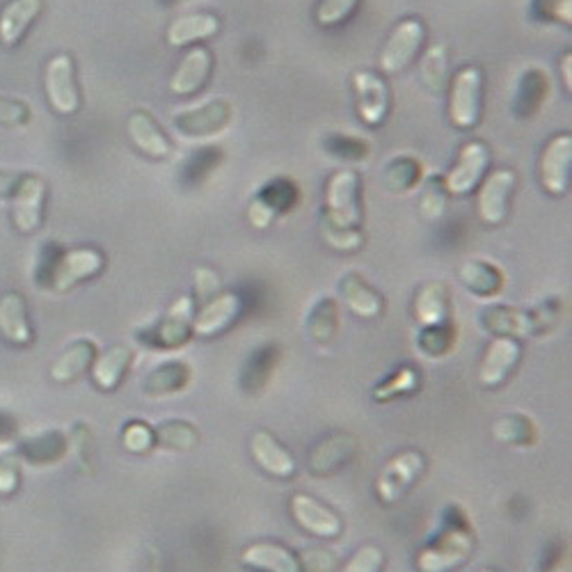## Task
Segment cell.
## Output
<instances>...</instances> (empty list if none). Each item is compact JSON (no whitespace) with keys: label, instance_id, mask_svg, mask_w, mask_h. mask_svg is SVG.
Instances as JSON below:
<instances>
[{"label":"cell","instance_id":"15","mask_svg":"<svg viewBox=\"0 0 572 572\" xmlns=\"http://www.w3.org/2000/svg\"><path fill=\"white\" fill-rule=\"evenodd\" d=\"M214 72V53L206 47H193L183 53L175 74L169 76V92L175 97H190L200 92Z\"/></svg>","mask_w":572,"mask_h":572},{"label":"cell","instance_id":"20","mask_svg":"<svg viewBox=\"0 0 572 572\" xmlns=\"http://www.w3.org/2000/svg\"><path fill=\"white\" fill-rule=\"evenodd\" d=\"M126 134H129L136 150L144 156L161 161L173 154V142L167 140L158 122L147 111H136L129 115V119H126Z\"/></svg>","mask_w":572,"mask_h":572},{"label":"cell","instance_id":"52","mask_svg":"<svg viewBox=\"0 0 572 572\" xmlns=\"http://www.w3.org/2000/svg\"><path fill=\"white\" fill-rule=\"evenodd\" d=\"M561 62H565V67L561 65V69H563V74H565V88H568V90H572V74H570V65H572V55H570V53H565V58H563Z\"/></svg>","mask_w":572,"mask_h":572},{"label":"cell","instance_id":"49","mask_svg":"<svg viewBox=\"0 0 572 572\" xmlns=\"http://www.w3.org/2000/svg\"><path fill=\"white\" fill-rule=\"evenodd\" d=\"M18 488V456L0 458V497H10Z\"/></svg>","mask_w":572,"mask_h":572},{"label":"cell","instance_id":"50","mask_svg":"<svg viewBox=\"0 0 572 572\" xmlns=\"http://www.w3.org/2000/svg\"><path fill=\"white\" fill-rule=\"evenodd\" d=\"M195 289H198V298L202 303L216 298L220 293V278L211 270V268H198L195 270Z\"/></svg>","mask_w":572,"mask_h":572},{"label":"cell","instance_id":"26","mask_svg":"<svg viewBox=\"0 0 572 572\" xmlns=\"http://www.w3.org/2000/svg\"><path fill=\"white\" fill-rule=\"evenodd\" d=\"M97 357V344L92 339H78L65 353H62L55 365L51 367V378L58 385H67L78 380L85 371H88Z\"/></svg>","mask_w":572,"mask_h":572},{"label":"cell","instance_id":"37","mask_svg":"<svg viewBox=\"0 0 572 572\" xmlns=\"http://www.w3.org/2000/svg\"><path fill=\"white\" fill-rule=\"evenodd\" d=\"M493 433L499 442L524 444V442H532L536 437V427H534L532 419H526L522 415H511V417L499 419L495 423Z\"/></svg>","mask_w":572,"mask_h":572},{"label":"cell","instance_id":"6","mask_svg":"<svg viewBox=\"0 0 572 572\" xmlns=\"http://www.w3.org/2000/svg\"><path fill=\"white\" fill-rule=\"evenodd\" d=\"M483 74L479 67H462L449 88V119L462 131H470L481 119Z\"/></svg>","mask_w":572,"mask_h":572},{"label":"cell","instance_id":"25","mask_svg":"<svg viewBox=\"0 0 572 572\" xmlns=\"http://www.w3.org/2000/svg\"><path fill=\"white\" fill-rule=\"evenodd\" d=\"M241 561L247 568L264 572H303V565L293 552L278 543H254L243 549Z\"/></svg>","mask_w":572,"mask_h":572},{"label":"cell","instance_id":"43","mask_svg":"<svg viewBox=\"0 0 572 572\" xmlns=\"http://www.w3.org/2000/svg\"><path fill=\"white\" fill-rule=\"evenodd\" d=\"M321 237L323 241L334 247V250H342V252H353L359 245H363V234H359L357 229H342V227H334L328 220L321 223Z\"/></svg>","mask_w":572,"mask_h":572},{"label":"cell","instance_id":"32","mask_svg":"<svg viewBox=\"0 0 572 572\" xmlns=\"http://www.w3.org/2000/svg\"><path fill=\"white\" fill-rule=\"evenodd\" d=\"M65 449H67L65 435H62L60 431H53V433H45V435H37V437L21 442L18 456L33 460L35 465H49L65 456Z\"/></svg>","mask_w":572,"mask_h":572},{"label":"cell","instance_id":"21","mask_svg":"<svg viewBox=\"0 0 572 572\" xmlns=\"http://www.w3.org/2000/svg\"><path fill=\"white\" fill-rule=\"evenodd\" d=\"M41 10H45L41 0H10L0 12V47H18Z\"/></svg>","mask_w":572,"mask_h":572},{"label":"cell","instance_id":"9","mask_svg":"<svg viewBox=\"0 0 572 572\" xmlns=\"http://www.w3.org/2000/svg\"><path fill=\"white\" fill-rule=\"evenodd\" d=\"M427 470V460L419 452H404L394 456L376 479V493L385 504H394L404 497L419 476Z\"/></svg>","mask_w":572,"mask_h":572},{"label":"cell","instance_id":"2","mask_svg":"<svg viewBox=\"0 0 572 572\" xmlns=\"http://www.w3.org/2000/svg\"><path fill=\"white\" fill-rule=\"evenodd\" d=\"M330 225L342 229H357L363 223V204H359V177L355 169H336L326 188V218Z\"/></svg>","mask_w":572,"mask_h":572},{"label":"cell","instance_id":"14","mask_svg":"<svg viewBox=\"0 0 572 572\" xmlns=\"http://www.w3.org/2000/svg\"><path fill=\"white\" fill-rule=\"evenodd\" d=\"M357 115L367 126H380L390 115V88L383 76L373 72L353 74Z\"/></svg>","mask_w":572,"mask_h":572},{"label":"cell","instance_id":"8","mask_svg":"<svg viewBox=\"0 0 572 572\" xmlns=\"http://www.w3.org/2000/svg\"><path fill=\"white\" fill-rule=\"evenodd\" d=\"M12 200V223L18 234H35L45 223L47 181L37 175H24L14 190Z\"/></svg>","mask_w":572,"mask_h":572},{"label":"cell","instance_id":"3","mask_svg":"<svg viewBox=\"0 0 572 572\" xmlns=\"http://www.w3.org/2000/svg\"><path fill=\"white\" fill-rule=\"evenodd\" d=\"M231 119H234V105L225 97H214L200 105H193V109H186L173 115L175 131L190 140L216 136L227 129Z\"/></svg>","mask_w":572,"mask_h":572},{"label":"cell","instance_id":"27","mask_svg":"<svg viewBox=\"0 0 572 572\" xmlns=\"http://www.w3.org/2000/svg\"><path fill=\"white\" fill-rule=\"evenodd\" d=\"M131 359H134L131 348L122 346V344H115L105 353H101L99 357H94V363H92L94 385L103 392L115 390L122 383L126 371H129Z\"/></svg>","mask_w":572,"mask_h":572},{"label":"cell","instance_id":"7","mask_svg":"<svg viewBox=\"0 0 572 572\" xmlns=\"http://www.w3.org/2000/svg\"><path fill=\"white\" fill-rule=\"evenodd\" d=\"M105 268V257L97 247H74L62 252L51 266L49 287L58 293L72 291L85 280H92Z\"/></svg>","mask_w":572,"mask_h":572},{"label":"cell","instance_id":"53","mask_svg":"<svg viewBox=\"0 0 572 572\" xmlns=\"http://www.w3.org/2000/svg\"><path fill=\"white\" fill-rule=\"evenodd\" d=\"M479 572H495V570H479Z\"/></svg>","mask_w":572,"mask_h":572},{"label":"cell","instance_id":"40","mask_svg":"<svg viewBox=\"0 0 572 572\" xmlns=\"http://www.w3.org/2000/svg\"><path fill=\"white\" fill-rule=\"evenodd\" d=\"M419 387V376L415 369L410 367H404V369H398L387 383L383 385H378L376 392H373V398L376 401H390L394 396H404V394H410Z\"/></svg>","mask_w":572,"mask_h":572},{"label":"cell","instance_id":"12","mask_svg":"<svg viewBox=\"0 0 572 572\" xmlns=\"http://www.w3.org/2000/svg\"><path fill=\"white\" fill-rule=\"evenodd\" d=\"M572 173V136L559 134L545 144L541 156V183L549 195L563 198Z\"/></svg>","mask_w":572,"mask_h":572},{"label":"cell","instance_id":"46","mask_svg":"<svg viewBox=\"0 0 572 572\" xmlns=\"http://www.w3.org/2000/svg\"><path fill=\"white\" fill-rule=\"evenodd\" d=\"M534 14L545 21H557V24H572V0H532Z\"/></svg>","mask_w":572,"mask_h":572},{"label":"cell","instance_id":"18","mask_svg":"<svg viewBox=\"0 0 572 572\" xmlns=\"http://www.w3.org/2000/svg\"><path fill=\"white\" fill-rule=\"evenodd\" d=\"M520 344L513 336H497L485 351V357L479 369V380L483 387H497L513 373L516 365L520 363Z\"/></svg>","mask_w":572,"mask_h":572},{"label":"cell","instance_id":"11","mask_svg":"<svg viewBox=\"0 0 572 572\" xmlns=\"http://www.w3.org/2000/svg\"><path fill=\"white\" fill-rule=\"evenodd\" d=\"M516 173L513 169H495L488 177H483V183L476 195L479 218L485 225H501L511 208V195L516 190Z\"/></svg>","mask_w":572,"mask_h":572},{"label":"cell","instance_id":"44","mask_svg":"<svg viewBox=\"0 0 572 572\" xmlns=\"http://www.w3.org/2000/svg\"><path fill=\"white\" fill-rule=\"evenodd\" d=\"M383 563H385L383 549L376 545H365L348 559L342 572H380L383 570Z\"/></svg>","mask_w":572,"mask_h":572},{"label":"cell","instance_id":"36","mask_svg":"<svg viewBox=\"0 0 572 572\" xmlns=\"http://www.w3.org/2000/svg\"><path fill=\"white\" fill-rule=\"evenodd\" d=\"M257 202H262L270 214L278 218V214H282V211L291 208L295 202H298V190H295V186L287 179H272L262 188Z\"/></svg>","mask_w":572,"mask_h":572},{"label":"cell","instance_id":"35","mask_svg":"<svg viewBox=\"0 0 572 572\" xmlns=\"http://www.w3.org/2000/svg\"><path fill=\"white\" fill-rule=\"evenodd\" d=\"M547 94V78L538 72L532 69L522 76V82L516 94V111L520 115H532L538 111V105L543 103Z\"/></svg>","mask_w":572,"mask_h":572},{"label":"cell","instance_id":"39","mask_svg":"<svg viewBox=\"0 0 572 572\" xmlns=\"http://www.w3.org/2000/svg\"><path fill=\"white\" fill-rule=\"evenodd\" d=\"M307 328H309V334L316 339V342H328V339H332V334L336 330V305H334V301L326 298L316 305L309 314V319H307Z\"/></svg>","mask_w":572,"mask_h":572},{"label":"cell","instance_id":"13","mask_svg":"<svg viewBox=\"0 0 572 572\" xmlns=\"http://www.w3.org/2000/svg\"><path fill=\"white\" fill-rule=\"evenodd\" d=\"M481 326L499 336H532L547 328L545 312H522L516 307H485L481 312Z\"/></svg>","mask_w":572,"mask_h":572},{"label":"cell","instance_id":"23","mask_svg":"<svg viewBox=\"0 0 572 572\" xmlns=\"http://www.w3.org/2000/svg\"><path fill=\"white\" fill-rule=\"evenodd\" d=\"M195 319V303L190 295H183L173 307L167 309L163 321L156 328V344L163 348H177L188 342L190 332H193Z\"/></svg>","mask_w":572,"mask_h":572},{"label":"cell","instance_id":"5","mask_svg":"<svg viewBox=\"0 0 572 572\" xmlns=\"http://www.w3.org/2000/svg\"><path fill=\"white\" fill-rule=\"evenodd\" d=\"M45 92L51 109L58 115H76L80 111V92L76 85V65L69 53H58L47 62Z\"/></svg>","mask_w":572,"mask_h":572},{"label":"cell","instance_id":"51","mask_svg":"<svg viewBox=\"0 0 572 572\" xmlns=\"http://www.w3.org/2000/svg\"><path fill=\"white\" fill-rule=\"evenodd\" d=\"M24 175H16V173H5V169H0V200H10L14 195V190Z\"/></svg>","mask_w":572,"mask_h":572},{"label":"cell","instance_id":"34","mask_svg":"<svg viewBox=\"0 0 572 572\" xmlns=\"http://www.w3.org/2000/svg\"><path fill=\"white\" fill-rule=\"evenodd\" d=\"M385 186L394 193H408L421 179V165L417 158L396 156L383 169Z\"/></svg>","mask_w":572,"mask_h":572},{"label":"cell","instance_id":"31","mask_svg":"<svg viewBox=\"0 0 572 572\" xmlns=\"http://www.w3.org/2000/svg\"><path fill=\"white\" fill-rule=\"evenodd\" d=\"M419 76L429 92H442L449 80V55L444 45H433L419 62Z\"/></svg>","mask_w":572,"mask_h":572},{"label":"cell","instance_id":"48","mask_svg":"<svg viewBox=\"0 0 572 572\" xmlns=\"http://www.w3.org/2000/svg\"><path fill=\"white\" fill-rule=\"evenodd\" d=\"M33 119V113L26 103L0 99V126H26Z\"/></svg>","mask_w":572,"mask_h":572},{"label":"cell","instance_id":"29","mask_svg":"<svg viewBox=\"0 0 572 572\" xmlns=\"http://www.w3.org/2000/svg\"><path fill=\"white\" fill-rule=\"evenodd\" d=\"M447 316H449L447 287L442 282L423 284L415 298V319L421 323V328L447 323Z\"/></svg>","mask_w":572,"mask_h":572},{"label":"cell","instance_id":"22","mask_svg":"<svg viewBox=\"0 0 572 572\" xmlns=\"http://www.w3.org/2000/svg\"><path fill=\"white\" fill-rule=\"evenodd\" d=\"M220 33V18L208 12L183 14L167 26V45L173 49L198 47V41L211 39Z\"/></svg>","mask_w":572,"mask_h":572},{"label":"cell","instance_id":"38","mask_svg":"<svg viewBox=\"0 0 572 572\" xmlns=\"http://www.w3.org/2000/svg\"><path fill=\"white\" fill-rule=\"evenodd\" d=\"M363 0H321L316 8V24L321 28H336L346 24V21L355 14Z\"/></svg>","mask_w":572,"mask_h":572},{"label":"cell","instance_id":"4","mask_svg":"<svg viewBox=\"0 0 572 572\" xmlns=\"http://www.w3.org/2000/svg\"><path fill=\"white\" fill-rule=\"evenodd\" d=\"M423 41H427V26L417 16L404 18L387 37L383 53H380V69L387 76L408 69L417 60Z\"/></svg>","mask_w":572,"mask_h":572},{"label":"cell","instance_id":"19","mask_svg":"<svg viewBox=\"0 0 572 572\" xmlns=\"http://www.w3.org/2000/svg\"><path fill=\"white\" fill-rule=\"evenodd\" d=\"M250 454L254 462L275 479H291L295 470H298V462H295L293 454L284 449L278 437L270 435L268 431H257L252 435Z\"/></svg>","mask_w":572,"mask_h":572},{"label":"cell","instance_id":"28","mask_svg":"<svg viewBox=\"0 0 572 572\" xmlns=\"http://www.w3.org/2000/svg\"><path fill=\"white\" fill-rule=\"evenodd\" d=\"M339 289H342L344 295V303L348 305V309L359 316V319H376V316L383 314V298L363 280L359 275L348 272L339 282Z\"/></svg>","mask_w":572,"mask_h":572},{"label":"cell","instance_id":"42","mask_svg":"<svg viewBox=\"0 0 572 572\" xmlns=\"http://www.w3.org/2000/svg\"><path fill=\"white\" fill-rule=\"evenodd\" d=\"M447 190L442 186V179H431L429 186L423 188L419 211L427 220H437L444 214V206H447Z\"/></svg>","mask_w":572,"mask_h":572},{"label":"cell","instance_id":"30","mask_svg":"<svg viewBox=\"0 0 572 572\" xmlns=\"http://www.w3.org/2000/svg\"><path fill=\"white\" fill-rule=\"evenodd\" d=\"M460 280L479 295H495L504 289V272L497 266L481 259L465 262L460 268Z\"/></svg>","mask_w":572,"mask_h":572},{"label":"cell","instance_id":"10","mask_svg":"<svg viewBox=\"0 0 572 572\" xmlns=\"http://www.w3.org/2000/svg\"><path fill=\"white\" fill-rule=\"evenodd\" d=\"M491 165V150L483 142H468L458 152L454 167L442 179L449 195H468L483 181Z\"/></svg>","mask_w":572,"mask_h":572},{"label":"cell","instance_id":"47","mask_svg":"<svg viewBox=\"0 0 572 572\" xmlns=\"http://www.w3.org/2000/svg\"><path fill=\"white\" fill-rule=\"evenodd\" d=\"M419 346L427 355H442L447 353L452 346V332L447 330V326H431V328H423L421 336H419Z\"/></svg>","mask_w":572,"mask_h":572},{"label":"cell","instance_id":"41","mask_svg":"<svg viewBox=\"0 0 572 572\" xmlns=\"http://www.w3.org/2000/svg\"><path fill=\"white\" fill-rule=\"evenodd\" d=\"M154 435H158V440L165 444V447H173V449H190L198 442V433L190 429V423H183V421L163 423L158 431H154Z\"/></svg>","mask_w":572,"mask_h":572},{"label":"cell","instance_id":"17","mask_svg":"<svg viewBox=\"0 0 572 572\" xmlns=\"http://www.w3.org/2000/svg\"><path fill=\"white\" fill-rule=\"evenodd\" d=\"M241 309H243V303H241L239 293L220 291L216 298L206 301L204 307L198 312V316L193 319V332L198 336H216L239 319Z\"/></svg>","mask_w":572,"mask_h":572},{"label":"cell","instance_id":"24","mask_svg":"<svg viewBox=\"0 0 572 572\" xmlns=\"http://www.w3.org/2000/svg\"><path fill=\"white\" fill-rule=\"evenodd\" d=\"M0 334L14 346H28L35 336L28 319V305L24 295L16 291L0 298Z\"/></svg>","mask_w":572,"mask_h":572},{"label":"cell","instance_id":"16","mask_svg":"<svg viewBox=\"0 0 572 572\" xmlns=\"http://www.w3.org/2000/svg\"><path fill=\"white\" fill-rule=\"evenodd\" d=\"M291 516L307 534L316 538H336L342 534V520L326 504L314 499L312 495H293L291 497Z\"/></svg>","mask_w":572,"mask_h":572},{"label":"cell","instance_id":"45","mask_svg":"<svg viewBox=\"0 0 572 572\" xmlns=\"http://www.w3.org/2000/svg\"><path fill=\"white\" fill-rule=\"evenodd\" d=\"M122 440H124V447L134 454L150 452L156 444L154 429H150L147 423H140V421L129 423V427H126L122 433Z\"/></svg>","mask_w":572,"mask_h":572},{"label":"cell","instance_id":"33","mask_svg":"<svg viewBox=\"0 0 572 572\" xmlns=\"http://www.w3.org/2000/svg\"><path fill=\"white\" fill-rule=\"evenodd\" d=\"M190 369L183 363H165L144 378V392L152 396L177 392L186 385Z\"/></svg>","mask_w":572,"mask_h":572},{"label":"cell","instance_id":"1","mask_svg":"<svg viewBox=\"0 0 572 572\" xmlns=\"http://www.w3.org/2000/svg\"><path fill=\"white\" fill-rule=\"evenodd\" d=\"M472 549L474 538L470 529L452 526L442 532L437 541L421 549L415 565L419 572H454L472 557Z\"/></svg>","mask_w":572,"mask_h":572}]
</instances>
